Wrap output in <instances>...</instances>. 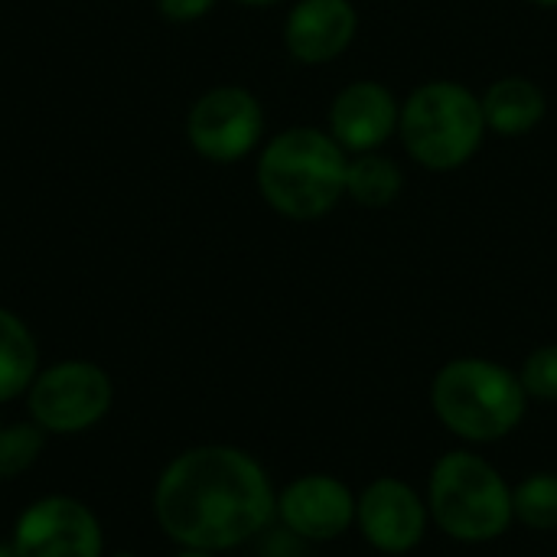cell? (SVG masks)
I'll return each mask as SVG.
<instances>
[{
    "label": "cell",
    "instance_id": "1",
    "mask_svg": "<svg viewBox=\"0 0 557 557\" xmlns=\"http://www.w3.org/2000/svg\"><path fill=\"white\" fill-rule=\"evenodd\" d=\"M153 516L180 548L222 555L274 525L277 490L248 450L202 444L166 463L153 490Z\"/></svg>",
    "mask_w": 557,
    "mask_h": 557
},
{
    "label": "cell",
    "instance_id": "2",
    "mask_svg": "<svg viewBox=\"0 0 557 557\" xmlns=\"http://www.w3.org/2000/svg\"><path fill=\"white\" fill-rule=\"evenodd\" d=\"M349 153L323 127L297 124L274 134L255 166L261 199L290 222H317L346 196Z\"/></svg>",
    "mask_w": 557,
    "mask_h": 557
},
{
    "label": "cell",
    "instance_id": "3",
    "mask_svg": "<svg viewBox=\"0 0 557 557\" xmlns=\"http://www.w3.org/2000/svg\"><path fill=\"white\" fill-rule=\"evenodd\" d=\"M428 398L441 428L470 447L512 437L532 401L516 369L483 356H457L444 362L431 379Z\"/></svg>",
    "mask_w": 557,
    "mask_h": 557
},
{
    "label": "cell",
    "instance_id": "4",
    "mask_svg": "<svg viewBox=\"0 0 557 557\" xmlns=\"http://www.w3.org/2000/svg\"><path fill=\"white\" fill-rule=\"evenodd\" d=\"M424 499L431 525L460 545H493L516 525L512 483L470 447L434 460Z\"/></svg>",
    "mask_w": 557,
    "mask_h": 557
},
{
    "label": "cell",
    "instance_id": "5",
    "mask_svg": "<svg viewBox=\"0 0 557 557\" xmlns=\"http://www.w3.org/2000/svg\"><path fill=\"white\" fill-rule=\"evenodd\" d=\"M398 134L418 166L450 173L480 153L490 127L473 88L454 78H431L401 101Z\"/></svg>",
    "mask_w": 557,
    "mask_h": 557
},
{
    "label": "cell",
    "instance_id": "6",
    "mask_svg": "<svg viewBox=\"0 0 557 557\" xmlns=\"http://www.w3.org/2000/svg\"><path fill=\"white\" fill-rule=\"evenodd\" d=\"M114 401L111 379L101 366L85 359H65L42 369L29 392V418L49 434H82L95 428Z\"/></svg>",
    "mask_w": 557,
    "mask_h": 557
},
{
    "label": "cell",
    "instance_id": "7",
    "mask_svg": "<svg viewBox=\"0 0 557 557\" xmlns=\"http://www.w3.org/2000/svg\"><path fill=\"white\" fill-rule=\"evenodd\" d=\"M189 147L209 163H238L264 137V108L242 85H215L202 91L186 114Z\"/></svg>",
    "mask_w": 557,
    "mask_h": 557
},
{
    "label": "cell",
    "instance_id": "8",
    "mask_svg": "<svg viewBox=\"0 0 557 557\" xmlns=\"http://www.w3.org/2000/svg\"><path fill=\"white\" fill-rule=\"evenodd\" d=\"M431 529L424 493L401 476H375L356 493V532L379 555H411Z\"/></svg>",
    "mask_w": 557,
    "mask_h": 557
},
{
    "label": "cell",
    "instance_id": "9",
    "mask_svg": "<svg viewBox=\"0 0 557 557\" xmlns=\"http://www.w3.org/2000/svg\"><path fill=\"white\" fill-rule=\"evenodd\" d=\"M281 529L307 545H330L356 529V493L333 473H304L277 490Z\"/></svg>",
    "mask_w": 557,
    "mask_h": 557
},
{
    "label": "cell",
    "instance_id": "10",
    "mask_svg": "<svg viewBox=\"0 0 557 557\" xmlns=\"http://www.w3.org/2000/svg\"><path fill=\"white\" fill-rule=\"evenodd\" d=\"M10 545L16 557H101L104 535L85 503L46 496L16 519Z\"/></svg>",
    "mask_w": 557,
    "mask_h": 557
},
{
    "label": "cell",
    "instance_id": "11",
    "mask_svg": "<svg viewBox=\"0 0 557 557\" xmlns=\"http://www.w3.org/2000/svg\"><path fill=\"white\" fill-rule=\"evenodd\" d=\"M398 121L401 101L395 91L375 78H359L336 91L326 131L346 153H369L398 134Z\"/></svg>",
    "mask_w": 557,
    "mask_h": 557
},
{
    "label": "cell",
    "instance_id": "12",
    "mask_svg": "<svg viewBox=\"0 0 557 557\" xmlns=\"http://www.w3.org/2000/svg\"><path fill=\"white\" fill-rule=\"evenodd\" d=\"M359 33L352 0H297L284 20V46L304 65L339 59Z\"/></svg>",
    "mask_w": 557,
    "mask_h": 557
},
{
    "label": "cell",
    "instance_id": "13",
    "mask_svg": "<svg viewBox=\"0 0 557 557\" xmlns=\"http://www.w3.org/2000/svg\"><path fill=\"white\" fill-rule=\"evenodd\" d=\"M480 104H483L486 127L499 137H525L548 114V98H545L542 85L525 75L496 78L480 95Z\"/></svg>",
    "mask_w": 557,
    "mask_h": 557
},
{
    "label": "cell",
    "instance_id": "14",
    "mask_svg": "<svg viewBox=\"0 0 557 557\" xmlns=\"http://www.w3.org/2000/svg\"><path fill=\"white\" fill-rule=\"evenodd\" d=\"M39 375V349L29 326L7 307H0V405L29 392Z\"/></svg>",
    "mask_w": 557,
    "mask_h": 557
},
{
    "label": "cell",
    "instance_id": "15",
    "mask_svg": "<svg viewBox=\"0 0 557 557\" xmlns=\"http://www.w3.org/2000/svg\"><path fill=\"white\" fill-rule=\"evenodd\" d=\"M405 189V173L401 166L379 153H352L349 170H346V196L362 206V209H388Z\"/></svg>",
    "mask_w": 557,
    "mask_h": 557
},
{
    "label": "cell",
    "instance_id": "16",
    "mask_svg": "<svg viewBox=\"0 0 557 557\" xmlns=\"http://www.w3.org/2000/svg\"><path fill=\"white\" fill-rule=\"evenodd\" d=\"M516 522L532 532H557V473L539 470L512 483Z\"/></svg>",
    "mask_w": 557,
    "mask_h": 557
},
{
    "label": "cell",
    "instance_id": "17",
    "mask_svg": "<svg viewBox=\"0 0 557 557\" xmlns=\"http://www.w3.org/2000/svg\"><path fill=\"white\" fill-rule=\"evenodd\" d=\"M42 444H46V431L36 421L0 428V480H13L26 473L39 460Z\"/></svg>",
    "mask_w": 557,
    "mask_h": 557
},
{
    "label": "cell",
    "instance_id": "18",
    "mask_svg": "<svg viewBox=\"0 0 557 557\" xmlns=\"http://www.w3.org/2000/svg\"><path fill=\"white\" fill-rule=\"evenodd\" d=\"M522 388L532 401L557 405V343H545L525 356L519 366Z\"/></svg>",
    "mask_w": 557,
    "mask_h": 557
},
{
    "label": "cell",
    "instance_id": "19",
    "mask_svg": "<svg viewBox=\"0 0 557 557\" xmlns=\"http://www.w3.org/2000/svg\"><path fill=\"white\" fill-rule=\"evenodd\" d=\"M219 0H157V10L170 23H193L202 20Z\"/></svg>",
    "mask_w": 557,
    "mask_h": 557
},
{
    "label": "cell",
    "instance_id": "20",
    "mask_svg": "<svg viewBox=\"0 0 557 557\" xmlns=\"http://www.w3.org/2000/svg\"><path fill=\"white\" fill-rule=\"evenodd\" d=\"M173 557H219V555H212V552H196V548H180Z\"/></svg>",
    "mask_w": 557,
    "mask_h": 557
},
{
    "label": "cell",
    "instance_id": "21",
    "mask_svg": "<svg viewBox=\"0 0 557 557\" xmlns=\"http://www.w3.org/2000/svg\"><path fill=\"white\" fill-rule=\"evenodd\" d=\"M235 3H242V7H274L281 0H235Z\"/></svg>",
    "mask_w": 557,
    "mask_h": 557
},
{
    "label": "cell",
    "instance_id": "22",
    "mask_svg": "<svg viewBox=\"0 0 557 557\" xmlns=\"http://www.w3.org/2000/svg\"><path fill=\"white\" fill-rule=\"evenodd\" d=\"M529 3H535V7H545V10H557V0H529Z\"/></svg>",
    "mask_w": 557,
    "mask_h": 557
},
{
    "label": "cell",
    "instance_id": "23",
    "mask_svg": "<svg viewBox=\"0 0 557 557\" xmlns=\"http://www.w3.org/2000/svg\"><path fill=\"white\" fill-rule=\"evenodd\" d=\"M0 557H16L13 545H3V542H0Z\"/></svg>",
    "mask_w": 557,
    "mask_h": 557
},
{
    "label": "cell",
    "instance_id": "24",
    "mask_svg": "<svg viewBox=\"0 0 557 557\" xmlns=\"http://www.w3.org/2000/svg\"><path fill=\"white\" fill-rule=\"evenodd\" d=\"M0 428H3V424H0Z\"/></svg>",
    "mask_w": 557,
    "mask_h": 557
}]
</instances>
